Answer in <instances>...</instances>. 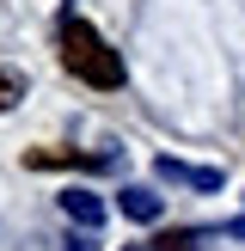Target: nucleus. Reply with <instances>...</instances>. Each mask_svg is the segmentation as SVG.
Returning a JSON list of instances; mask_svg holds the SVG:
<instances>
[{"instance_id": "423d86ee", "label": "nucleus", "mask_w": 245, "mask_h": 251, "mask_svg": "<svg viewBox=\"0 0 245 251\" xmlns=\"http://www.w3.org/2000/svg\"><path fill=\"white\" fill-rule=\"evenodd\" d=\"M24 98V74H12V68H0V110H12Z\"/></svg>"}, {"instance_id": "0eeeda50", "label": "nucleus", "mask_w": 245, "mask_h": 251, "mask_svg": "<svg viewBox=\"0 0 245 251\" xmlns=\"http://www.w3.org/2000/svg\"><path fill=\"white\" fill-rule=\"evenodd\" d=\"M159 251H196V233H166V239H153Z\"/></svg>"}, {"instance_id": "7ed1b4c3", "label": "nucleus", "mask_w": 245, "mask_h": 251, "mask_svg": "<svg viewBox=\"0 0 245 251\" xmlns=\"http://www.w3.org/2000/svg\"><path fill=\"white\" fill-rule=\"evenodd\" d=\"M55 202H61V215H68L80 233H98V227H104V202H98L92 190H74V184H68V190L55 196Z\"/></svg>"}, {"instance_id": "1a4fd4ad", "label": "nucleus", "mask_w": 245, "mask_h": 251, "mask_svg": "<svg viewBox=\"0 0 245 251\" xmlns=\"http://www.w3.org/2000/svg\"><path fill=\"white\" fill-rule=\"evenodd\" d=\"M61 251H92V233H80V239H68Z\"/></svg>"}, {"instance_id": "f257e3e1", "label": "nucleus", "mask_w": 245, "mask_h": 251, "mask_svg": "<svg viewBox=\"0 0 245 251\" xmlns=\"http://www.w3.org/2000/svg\"><path fill=\"white\" fill-rule=\"evenodd\" d=\"M61 68H68L74 80L98 86V92H117V86L129 80L122 55H117V49H110L86 19H74V12H61Z\"/></svg>"}, {"instance_id": "6e6552de", "label": "nucleus", "mask_w": 245, "mask_h": 251, "mask_svg": "<svg viewBox=\"0 0 245 251\" xmlns=\"http://www.w3.org/2000/svg\"><path fill=\"white\" fill-rule=\"evenodd\" d=\"M220 233H227V239H245V215H239V221H227Z\"/></svg>"}, {"instance_id": "39448f33", "label": "nucleus", "mask_w": 245, "mask_h": 251, "mask_svg": "<svg viewBox=\"0 0 245 251\" xmlns=\"http://www.w3.org/2000/svg\"><path fill=\"white\" fill-rule=\"evenodd\" d=\"M117 208H122L129 221H159V196L147 190V184H129V190L117 196Z\"/></svg>"}, {"instance_id": "20e7f679", "label": "nucleus", "mask_w": 245, "mask_h": 251, "mask_svg": "<svg viewBox=\"0 0 245 251\" xmlns=\"http://www.w3.org/2000/svg\"><path fill=\"white\" fill-rule=\"evenodd\" d=\"M31 166H80V172H104L110 153H61V147H37V153H24Z\"/></svg>"}, {"instance_id": "9d476101", "label": "nucleus", "mask_w": 245, "mask_h": 251, "mask_svg": "<svg viewBox=\"0 0 245 251\" xmlns=\"http://www.w3.org/2000/svg\"><path fill=\"white\" fill-rule=\"evenodd\" d=\"M122 251H141V245H122Z\"/></svg>"}, {"instance_id": "f03ea898", "label": "nucleus", "mask_w": 245, "mask_h": 251, "mask_svg": "<svg viewBox=\"0 0 245 251\" xmlns=\"http://www.w3.org/2000/svg\"><path fill=\"white\" fill-rule=\"evenodd\" d=\"M153 172L172 178V184H190V190H220V172L215 166H190V159H172V153H159Z\"/></svg>"}]
</instances>
